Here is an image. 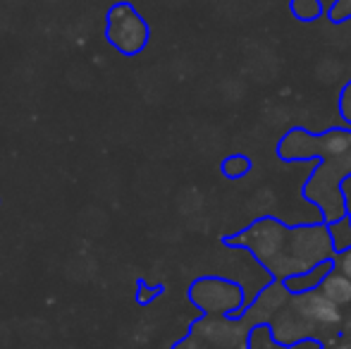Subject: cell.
Masks as SVG:
<instances>
[{"mask_svg": "<svg viewBox=\"0 0 351 349\" xmlns=\"http://www.w3.org/2000/svg\"><path fill=\"white\" fill-rule=\"evenodd\" d=\"M227 244L249 247L251 254L258 258L273 275L289 278L299 275L315 265L332 261L335 244L330 237L328 225L313 228H285L278 220H258L244 234L227 239Z\"/></svg>", "mask_w": 351, "mask_h": 349, "instance_id": "obj_1", "label": "cell"}, {"mask_svg": "<svg viewBox=\"0 0 351 349\" xmlns=\"http://www.w3.org/2000/svg\"><path fill=\"white\" fill-rule=\"evenodd\" d=\"M330 228V237H332L335 252H347L351 249V215H344L342 220H335L328 225Z\"/></svg>", "mask_w": 351, "mask_h": 349, "instance_id": "obj_8", "label": "cell"}, {"mask_svg": "<svg viewBox=\"0 0 351 349\" xmlns=\"http://www.w3.org/2000/svg\"><path fill=\"white\" fill-rule=\"evenodd\" d=\"M335 270V261H325L315 268L306 270V273H299V275H289L285 278V289L289 294H306V292H313V289H320L323 280L328 278L330 273Z\"/></svg>", "mask_w": 351, "mask_h": 349, "instance_id": "obj_6", "label": "cell"}, {"mask_svg": "<svg viewBox=\"0 0 351 349\" xmlns=\"http://www.w3.org/2000/svg\"><path fill=\"white\" fill-rule=\"evenodd\" d=\"M151 29L132 3H115L106 14V41L120 56L134 58L148 46Z\"/></svg>", "mask_w": 351, "mask_h": 349, "instance_id": "obj_3", "label": "cell"}, {"mask_svg": "<svg viewBox=\"0 0 351 349\" xmlns=\"http://www.w3.org/2000/svg\"><path fill=\"white\" fill-rule=\"evenodd\" d=\"M342 194H344V204H347V210L351 213V177L342 182Z\"/></svg>", "mask_w": 351, "mask_h": 349, "instance_id": "obj_14", "label": "cell"}, {"mask_svg": "<svg viewBox=\"0 0 351 349\" xmlns=\"http://www.w3.org/2000/svg\"><path fill=\"white\" fill-rule=\"evenodd\" d=\"M189 299L206 313H230L241 304V289L220 278H201L191 285Z\"/></svg>", "mask_w": 351, "mask_h": 349, "instance_id": "obj_4", "label": "cell"}, {"mask_svg": "<svg viewBox=\"0 0 351 349\" xmlns=\"http://www.w3.org/2000/svg\"><path fill=\"white\" fill-rule=\"evenodd\" d=\"M249 168H251V160L241 154L230 156V158L222 163V173L230 177V180H239V177H244L246 173H249Z\"/></svg>", "mask_w": 351, "mask_h": 349, "instance_id": "obj_10", "label": "cell"}, {"mask_svg": "<svg viewBox=\"0 0 351 349\" xmlns=\"http://www.w3.org/2000/svg\"><path fill=\"white\" fill-rule=\"evenodd\" d=\"M330 19L335 24H342L351 19V0H335L332 10H330Z\"/></svg>", "mask_w": 351, "mask_h": 349, "instance_id": "obj_11", "label": "cell"}, {"mask_svg": "<svg viewBox=\"0 0 351 349\" xmlns=\"http://www.w3.org/2000/svg\"><path fill=\"white\" fill-rule=\"evenodd\" d=\"M339 110H342L344 120L351 122V84L344 86V91H342V101H339Z\"/></svg>", "mask_w": 351, "mask_h": 349, "instance_id": "obj_13", "label": "cell"}, {"mask_svg": "<svg viewBox=\"0 0 351 349\" xmlns=\"http://www.w3.org/2000/svg\"><path fill=\"white\" fill-rule=\"evenodd\" d=\"M320 292H323L332 304H337L339 309L349 306L351 304V280L344 273H339V270H332V273L323 280V285H320Z\"/></svg>", "mask_w": 351, "mask_h": 349, "instance_id": "obj_7", "label": "cell"}, {"mask_svg": "<svg viewBox=\"0 0 351 349\" xmlns=\"http://www.w3.org/2000/svg\"><path fill=\"white\" fill-rule=\"evenodd\" d=\"M308 141L323 151V165L306 184V196L315 201L325 220L335 223L349 213L344 204L342 182L351 177V130H330L325 134H308Z\"/></svg>", "mask_w": 351, "mask_h": 349, "instance_id": "obj_2", "label": "cell"}, {"mask_svg": "<svg viewBox=\"0 0 351 349\" xmlns=\"http://www.w3.org/2000/svg\"><path fill=\"white\" fill-rule=\"evenodd\" d=\"M296 309H299V313L304 318H308V321H313V323H320V326H335V323L342 321V309L330 302L320 289L299 294Z\"/></svg>", "mask_w": 351, "mask_h": 349, "instance_id": "obj_5", "label": "cell"}, {"mask_svg": "<svg viewBox=\"0 0 351 349\" xmlns=\"http://www.w3.org/2000/svg\"><path fill=\"white\" fill-rule=\"evenodd\" d=\"M332 261H335V270L344 273L351 280V249H347V252H339Z\"/></svg>", "mask_w": 351, "mask_h": 349, "instance_id": "obj_12", "label": "cell"}, {"mask_svg": "<svg viewBox=\"0 0 351 349\" xmlns=\"http://www.w3.org/2000/svg\"><path fill=\"white\" fill-rule=\"evenodd\" d=\"M289 10L296 19H301V22H313V19H318L320 14H323L320 0H291Z\"/></svg>", "mask_w": 351, "mask_h": 349, "instance_id": "obj_9", "label": "cell"}]
</instances>
